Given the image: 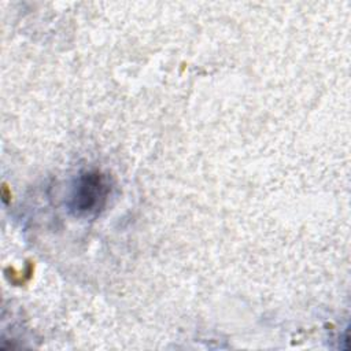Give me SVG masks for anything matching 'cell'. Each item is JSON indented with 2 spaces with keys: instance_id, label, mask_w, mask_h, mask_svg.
<instances>
[{
  "instance_id": "1",
  "label": "cell",
  "mask_w": 351,
  "mask_h": 351,
  "mask_svg": "<svg viewBox=\"0 0 351 351\" xmlns=\"http://www.w3.org/2000/svg\"><path fill=\"white\" fill-rule=\"evenodd\" d=\"M111 193L110 180L99 170H82L75 177L67 207L70 213L78 218H92L100 214Z\"/></svg>"
}]
</instances>
